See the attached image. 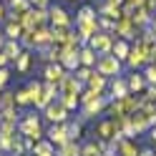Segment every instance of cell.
I'll use <instances>...</instances> for the list:
<instances>
[{
	"label": "cell",
	"instance_id": "cell-1",
	"mask_svg": "<svg viewBox=\"0 0 156 156\" xmlns=\"http://www.w3.org/2000/svg\"><path fill=\"white\" fill-rule=\"evenodd\" d=\"M141 108V101L136 98V96H126V98H116L111 103V113L116 119H129L131 113H136Z\"/></svg>",
	"mask_w": 156,
	"mask_h": 156
},
{
	"label": "cell",
	"instance_id": "cell-2",
	"mask_svg": "<svg viewBox=\"0 0 156 156\" xmlns=\"http://www.w3.org/2000/svg\"><path fill=\"white\" fill-rule=\"evenodd\" d=\"M96 71H98L101 76H119V71H121V61L116 55H101L98 61H96Z\"/></svg>",
	"mask_w": 156,
	"mask_h": 156
},
{
	"label": "cell",
	"instance_id": "cell-3",
	"mask_svg": "<svg viewBox=\"0 0 156 156\" xmlns=\"http://www.w3.org/2000/svg\"><path fill=\"white\" fill-rule=\"evenodd\" d=\"M20 133L33 141H41V121H38V116H25L20 121Z\"/></svg>",
	"mask_w": 156,
	"mask_h": 156
},
{
	"label": "cell",
	"instance_id": "cell-4",
	"mask_svg": "<svg viewBox=\"0 0 156 156\" xmlns=\"http://www.w3.org/2000/svg\"><path fill=\"white\" fill-rule=\"evenodd\" d=\"M43 111H45V119H48V121H53V123H63V121H66V116H68V108L61 103V98H58V101H51Z\"/></svg>",
	"mask_w": 156,
	"mask_h": 156
},
{
	"label": "cell",
	"instance_id": "cell-5",
	"mask_svg": "<svg viewBox=\"0 0 156 156\" xmlns=\"http://www.w3.org/2000/svg\"><path fill=\"white\" fill-rule=\"evenodd\" d=\"M88 48H93L98 55H106V53L113 48V41H111V35H108V33H101V30H98V33H96L91 41H88Z\"/></svg>",
	"mask_w": 156,
	"mask_h": 156
},
{
	"label": "cell",
	"instance_id": "cell-6",
	"mask_svg": "<svg viewBox=\"0 0 156 156\" xmlns=\"http://www.w3.org/2000/svg\"><path fill=\"white\" fill-rule=\"evenodd\" d=\"M113 33H116V35H121L123 41H129V38H133V33H136V23L131 20L129 15H119V18H116V28H113Z\"/></svg>",
	"mask_w": 156,
	"mask_h": 156
},
{
	"label": "cell",
	"instance_id": "cell-7",
	"mask_svg": "<svg viewBox=\"0 0 156 156\" xmlns=\"http://www.w3.org/2000/svg\"><path fill=\"white\" fill-rule=\"evenodd\" d=\"M48 23H51L53 28H71V18H68V13L63 10V8H48Z\"/></svg>",
	"mask_w": 156,
	"mask_h": 156
},
{
	"label": "cell",
	"instance_id": "cell-8",
	"mask_svg": "<svg viewBox=\"0 0 156 156\" xmlns=\"http://www.w3.org/2000/svg\"><path fill=\"white\" fill-rule=\"evenodd\" d=\"M43 76H45V83H53V86H58V83H61L63 78L68 76V71H66V68H63L61 63H48Z\"/></svg>",
	"mask_w": 156,
	"mask_h": 156
},
{
	"label": "cell",
	"instance_id": "cell-9",
	"mask_svg": "<svg viewBox=\"0 0 156 156\" xmlns=\"http://www.w3.org/2000/svg\"><path fill=\"white\" fill-rule=\"evenodd\" d=\"M81 51V48H78ZM78 51H61V66L66 71H76L81 66V58H78Z\"/></svg>",
	"mask_w": 156,
	"mask_h": 156
},
{
	"label": "cell",
	"instance_id": "cell-10",
	"mask_svg": "<svg viewBox=\"0 0 156 156\" xmlns=\"http://www.w3.org/2000/svg\"><path fill=\"white\" fill-rule=\"evenodd\" d=\"M48 141H51V144H58V146H63L66 141H71V139H68V131H66V126L63 123H53V129L51 131H48Z\"/></svg>",
	"mask_w": 156,
	"mask_h": 156
},
{
	"label": "cell",
	"instance_id": "cell-11",
	"mask_svg": "<svg viewBox=\"0 0 156 156\" xmlns=\"http://www.w3.org/2000/svg\"><path fill=\"white\" fill-rule=\"evenodd\" d=\"M81 103H83V113H86V116H93V113H98V111L103 108L101 93H96L93 98H86V101H81Z\"/></svg>",
	"mask_w": 156,
	"mask_h": 156
},
{
	"label": "cell",
	"instance_id": "cell-12",
	"mask_svg": "<svg viewBox=\"0 0 156 156\" xmlns=\"http://www.w3.org/2000/svg\"><path fill=\"white\" fill-rule=\"evenodd\" d=\"M98 53L93 51V48H88V45H81V51H78V58H81V66H86V68H91V66H96V58Z\"/></svg>",
	"mask_w": 156,
	"mask_h": 156
},
{
	"label": "cell",
	"instance_id": "cell-13",
	"mask_svg": "<svg viewBox=\"0 0 156 156\" xmlns=\"http://www.w3.org/2000/svg\"><path fill=\"white\" fill-rule=\"evenodd\" d=\"M3 33H5L8 41H20V38H23V28H20V23H18V20H8Z\"/></svg>",
	"mask_w": 156,
	"mask_h": 156
},
{
	"label": "cell",
	"instance_id": "cell-14",
	"mask_svg": "<svg viewBox=\"0 0 156 156\" xmlns=\"http://www.w3.org/2000/svg\"><path fill=\"white\" fill-rule=\"evenodd\" d=\"M3 53L8 55V61H18V55L23 53L20 41H5V45H3Z\"/></svg>",
	"mask_w": 156,
	"mask_h": 156
},
{
	"label": "cell",
	"instance_id": "cell-15",
	"mask_svg": "<svg viewBox=\"0 0 156 156\" xmlns=\"http://www.w3.org/2000/svg\"><path fill=\"white\" fill-rule=\"evenodd\" d=\"M86 83H88V88H91V91L101 93V91L106 88V76H101L98 71H96V73H91V78H88V81H86Z\"/></svg>",
	"mask_w": 156,
	"mask_h": 156
},
{
	"label": "cell",
	"instance_id": "cell-16",
	"mask_svg": "<svg viewBox=\"0 0 156 156\" xmlns=\"http://www.w3.org/2000/svg\"><path fill=\"white\" fill-rule=\"evenodd\" d=\"M119 133V129H116V121H103L98 126V136L101 139H113V136Z\"/></svg>",
	"mask_w": 156,
	"mask_h": 156
},
{
	"label": "cell",
	"instance_id": "cell-17",
	"mask_svg": "<svg viewBox=\"0 0 156 156\" xmlns=\"http://www.w3.org/2000/svg\"><path fill=\"white\" fill-rule=\"evenodd\" d=\"M111 51H113V55L119 58V61H123V58L129 61V53H131V48H129V43H126V41H116Z\"/></svg>",
	"mask_w": 156,
	"mask_h": 156
},
{
	"label": "cell",
	"instance_id": "cell-18",
	"mask_svg": "<svg viewBox=\"0 0 156 156\" xmlns=\"http://www.w3.org/2000/svg\"><path fill=\"white\" fill-rule=\"evenodd\" d=\"M30 61H33V55H30V51L25 48V51H23L20 55H18V61H15V68H18L20 73H25L28 68H30Z\"/></svg>",
	"mask_w": 156,
	"mask_h": 156
},
{
	"label": "cell",
	"instance_id": "cell-19",
	"mask_svg": "<svg viewBox=\"0 0 156 156\" xmlns=\"http://www.w3.org/2000/svg\"><path fill=\"white\" fill-rule=\"evenodd\" d=\"M111 91H113V96H116V98H126V96H129V83H126V81H121V78H116V81H113V86H111Z\"/></svg>",
	"mask_w": 156,
	"mask_h": 156
},
{
	"label": "cell",
	"instance_id": "cell-20",
	"mask_svg": "<svg viewBox=\"0 0 156 156\" xmlns=\"http://www.w3.org/2000/svg\"><path fill=\"white\" fill-rule=\"evenodd\" d=\"M41 93H43V83H38V81H30V83H28V96H30L33 103L41 101Z\"/></svg>",
	"mask_w": 156,
	"mask_h": 156
},
{
	"label": "cell",
	"instance_id": "cell-21",
	"mask_svg": "<svg viewBox=\"0 0 156 156\" xmlns=\"http://www.w3.org/2000/svg\"><path fill=\"white\" fill-rule=\"evenodd\" d=\"M33 151H35V156H45V154H53V144H51V141H35Z\"/></svg>",
	"mask_w": 156,
	"mask_h": 156
},
{
	"label": "cell",
	"instance_id": "cell-22",
	"mask_svg": "<svg viewBox=\"0 0 156 156\" xmlns=\"http://www.w3.org/2000/svg\"><path fill=\"white\" fill-rule=\"evenodd\" d=\"M61 156H81V151H78L76 141H66V144L61 146Z\"/></svg>",
	"mask_w": 156,
	"mask_h": 156
},
{
	"label": "cell",
	"instance_id": "cell-23",
	"mask_svg": "<svg viewBox=\"0 0 156 156\" xmlns=\"http://www.w3.org/2000/svg\"><path fill=\"white\" fill-rule=\"evenodd\" d=\"M28 103H33V101H30V96H28V88L15 91V106H28Z\"/></svg>",
	"mask_w": 156,
	"mask_h": 156
},
{
	"label": "cell",
	"instance_id": "cell-24",
	"mask_svg": "<svg viewBox=\"0 0 156 156\" xmlns=\"http://www.w3.org/2000/svg\"><path fill=\"white\" fill-rule=\"evenodd\" d=\"M93 18H96V10H93L91 5H86V8L78 10V18H76V20H93Z\"/></svg>",
	"mask_w": 156,
	"mask_h": 156
},
{
	"label": "cell",
	"instance_id": "cell-25",
	"mask_svg": "<svg viewBox=\"0 0 156 156\" xmlns=\"http://www.w3.org/2000/svg\"><path fill=\"white\" fill-rule=\"evenodd\" d=\"M91 68H86V66H78L76 68V78H78V81H81V83H86V81H88V78H91Z\"/></svg>",
	"mask_w": 156,
	"mask_h": 156
},
{
	"label": "cell",
	"instance_id": "cell-26",
	"mask_svg": "<svg viewBox=\"0 0 156 156\" xmlns=\"http://www.w3.org/2000/svg\"><path fill=\"white\" fill-rule=\"evenodd\" d=\"M119 151H121V156H136V146H133L131 141H121Z\"/></svg>",
	"mask_w": 156,
	"mask_h": 156
},
{
	"label": "cell",
	"instance_id": "cell-27",
	"mask_svg": "<svg viewBox=\"0 0 156 156\" xmlns=\"http://www.w3.org/2000/svg\"><path fill=\"white\" fill-rule=\"evenodd\" d=\"M129 88H131V91H141V88H144V78H141V76H131V78H129Z\"/></svg>",
	"mask_w": 156,
	"mask_h": 156
},
{
	"label": "cell",
	"instance_id": "cell-28",
	"mask_svg": "<svg viewBox=\"0 0 156 156\" xmlns=\"http://www.w3.org/2000/svg\"><path fill=\"white\" fill-rule=\"evenodd\" d=\"M81 156H101V149H98L96 144H88V146L81 151Z\"/></svg>",
	"mask_w": 156,
	"mask_h": 156
},
{
	"label": "cell",
	"instance_id": "cell-29",
	"mask_svg": "<svg viewBox=\"0 0 156 156\" xmlns=\"http://www.w3.org/2000/svg\"><path fill=\"white\" fill-rule=\"evenodd\" d=\"M30 8H35V10H48V0H30Z\"/></svg>",
	"mask_w": 156,
	"mask_h": 156
},
{
	"label": "cell",
	"instance_id": "cell-30",
	"mask_svg": "<svg viewBox=\"0 0 156 156\" xmlns=\"http://www.w3.org/2000/svg\"><path fill=\"white\" fill-rule=\"evenodd\" d=\"M146 78H149L151 83H156V66H149V68H146Z\"/></svg>",
	"mask_w": 156,
	"mask_h": 156
},
{
	"label": "cell",
	"instance_id": "cell-31",
	"mask_svg": "<svg viewBox=\"0 0 156 156\" xmlns=\"http://www.w3.org/2000/svg\"><path fill=\"white\" fill-rule=\"evenodd\" d=\"M8 78H10V73H8V68H0V88L8 83Z\"/></svg>",
	"mask_w": 156,
	"mask_h": 156
},
{
	"label": "cell",
	"instance_id": "cell-32",
	"mask_svg": "<svg viewBox=\"0 0 156 156\" xmlns=\"http://www.w3.org/2000/svg\"><path fill=\"white\" fill-rule=\"evenodd\" d=\"M5 66H8V55L0 51V68H5Z\"/></svg>",
	"mask_w": 156,
	"mask_h": 156
},
{
	"label": "cell",
	"instance_id": "cell-33",
	"mask_svg": "<svg viewBox=\"0 0 156 156\" xmlns=\"http://www.w3.org/2000/svg\"><path fill=\"white\" fill-rule=\"evenodd\" d=\"M106 3H108V5H113V8H121V3H123V0H106Z\"/></svg>",
	"mask_w": 156,
	"mask_h": 156
},
{
	"label": "cell",
	"instance_id": "cell-34",
	"mask_svg": "<svg viewBox=\"0 0 156 156\" xmlns=\"http://www.w3.org/2000/svg\"><path fill=\"white\" fill-rule=\"evenodd\" d=\"M5 41H8V38H5V33L0 30V51H3V45H5Z\"/></svg>",
	"mask_w": 156,
	"mask_h": 156
},
{
	"label": "cell",
	"instance_id": "cell-35",
	"mask_svg": "<svg viewBox=\"0 0 156 156\" xmlns=\"http://www.w3.org/2000/svg\"><path fill=\"white\" fill-rule=\"evenodd\" d=\"M126 3H131V5H144L146 0H126Z\"/></svg>",
	"mask_w": 156,
	"mask_h": 156
},
{
	"label": "cell",
	"instance_id": "cell-36",
	"mask_svg": "<svg viewBox=\"0 0 156 156\" xmlns=\"http://www.w3.org/2000/svg\"><path fill=\"white\" fill-rule=\"evenodd\" d=\"M3 18H5V5L0 3V20H3Z\"/></svg>",
	"mask_w": 156,
	"mask_h": 156
},
{
	"label": "cell",
	"instance_id": "cell-37",
	"mask_svg": "<svg viewBox=\"0 0 156 156\" xmlns=\"http://www.w3.org/2000/svg\"><path fill=\"white\" fill-rule=\"evenodd\" d=\"M151 61L156 63V45H154V51H151Z\"/></svg>",
	"mask_w": 156,
	"mask_h": 156
},
{
	"label": "cell",
	"instance_id": "cell-38",
	"mask_svg": "<svg viewBox=\"0 0 156 156\" xmlns=\"http://www.w3.org/2000/svg\"><path fill=\"white\" fill-rule=\"evenodd\" d=\"M151 28H154V35H156V15H154V20H151Z\"/></svg>",
	"mask_w": 156,
	"mask_h": 156
},
{
	"label": "cell",
	"instance_id": "cell-39",
	"mask_svg": "<svg viewBox=\"0 0 156 156\" xmlns=\"http://www.w3.org/2000/svg\"><path fill=\"white\" fill-rule=\"evenodd\" d=\"M141 156H154V154H149V151H146V154H141Z\"/></svg>",
	"mask_w": 156,
	"mask_h": 156
},
{
	"label": "cell",
	"instance_id": "cell-40",
	"mask_svg": "<svg viewBox=\"0 0 156 156\" xmlns=\"http://www.w3.org/2000/svg\"><path fill=\"white\" fill-rule=\"evenodd\" d=\"M0 96H3V88H0Z\"/></svg>",
	"mask_w": 156,
	"mask_h": 156
},
{
	"label": "cell",
	"instance_id": "cell-41",
	"mask_svg": "<svg viewBox=\"0 0 156 156\" xmlns=\"http://www.w3.org/2000/svg\"><path fill=\"white\" fill-rule=\"evenodd\" d=\"M45 156H53V154H45Z\"/></svg>",
	"mask_w": 156,
	"mask_h": 156
}]
</instances>
